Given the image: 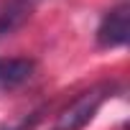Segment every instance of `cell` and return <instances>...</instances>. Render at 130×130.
<instances>
[{"instance_id": "277c9868", "label": "cell", "mask_w": 130, "mask_h": 130, "mask_svg": "<svg viewBox=\"0 0 130 130\" xmlns=\"http://www.w3.org/2000/svg\"><path fill=\"white\" fill-rule=\"evenodd\" d=\"M36 69V61L26 56H10V59H0V89H18L23 87Z\"/></svg>"}, {"instance_id": "5b68a950", "label": "cell", "mask_w": 130, "mask_h": 130, "mask_svg": "<svg viewBox=\"0 0 130 130\" xmlns=\"http://www.w3.org/2000/svg\"><path fill=\"white\" fill-rule=\"evenodd\" d=\"M36 120H38V112H33L28 120H23V122H18V125H5V127H0V130H31V127L36 125Z\"/></svg>"}, {"instance_id": "7a4b0ae2", "label": "cell", "mask_w": 130, "mask_h": 130, "mask_svg": "<svg viewBox=\"0 0 130 130\" xmlns=\"http://www.w3.org/2000/svg\"><path fill=\"white\" fill-rule=\"evenodd\" d=\"M127 36H130V5L117 3L102 15L97 26V43L102 48H117L127 43Z\"/></svg>"}, {"instance_id": "6da1fadb", "label": "cell", "mask_w": 130, "mask_h": 130, "mask_svg": "<svg viewBox=\"0 0 130 130\" xmlns=\"http://www.w3.org/2000/svg\"><path fill=\"white\" fill-rule=\"evenodd\" d=\"M110 92H112V84H97V87L82 92L77 100H72L59 112V117H56L51 130H82L94 117V112L100 110V105L107 100Z\"/></svg>"}, {"instance_id": "3957f363", "label": "cell", "mask_w": 130, "mask_h": 130, "mask_svg": "<svg viewBox=\"0 0 130 130\" xmlns=\"http://www.w3.org/2000/svg\"><path fill=\"white\" fill-rule=\"evenodd\" d=\"M38 0H3L0 3V38L15 33L28 23Z\"/></svg>"}]
</instances>
